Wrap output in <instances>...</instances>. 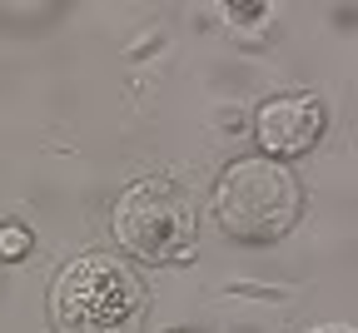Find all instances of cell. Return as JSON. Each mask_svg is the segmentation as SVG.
I'll return each instance as SVG.
<instances>
[{
  "label": "cell",
  "instance_id": "1",
  "mask_svg": "<svg viewBox=\"0 0 358 333\" xmlns=\"http://www.w3.org/2000/svg\"><path fill=\"white\" fill-rule=\"evenodd\" d=\"M145 283L129 264L85 254L60 269L50 289V318L60 333H134L145 323Z\"/></svg>",
  "mask_w": 358,
  "mask_h": 333
},
{
  "label": "cell",
  "instance_id": "4",
  "mask_svg": "<svg viewBox=\"0 0 358 333\" xmlns=\"http://www.w3.org/2000/svg\"><path fill=\"white\" fill-rule=\"evenodd\" d=\"M254 134H259V150L268 155H303L324 134V105L313 94H279L259 110Z\"/></svg>",
  "mask_w": 358,
  "mask_h": 333
},
{
  "label": "cell",
  "instance_id": "3",
  "mask_svg": "<svg viewBox=\"0 0 358 333\" xmlns=\"http://www.w3.org/2000/svg\"><path fill=\"white\" fill-rule=\"evenodd\" d=\"M115 234L129 254H140L150 264L185 259L194 249V204L169 179H140L124 189V199L115 209Z\"/></svg>",
  "mask_w": 358,
  "mask_h": 333
},
{
  "label": "cell",
  "instance_id": "2",
  "mask_svg": "<svg viewBox=\"0 0 358 333\" xmlns=\"http://www.w3.org/2000/svg\"><path fill=\"white\" fill-rule=\"evenodd\" d=\"M214 219L249 244L284 239L299 219V184L274 160H239L214 189Z\"/></svg>",
  "mask_w": 358,
  "mask_h": 333
},
{
  "label": "cell",
  "instance_id": "5",
  "mask_svg": "<svg viewBox=\"0 0 358 333\" xmlns=\"http://www.w3.org/2000/svg\"><path fill=\"white\" fill-rule=\"evenodd\" d=\"M25 249H30V229H20V224L0 229V254H6V259H20Z\"/></svg>",
  "mask_w": 358,
  "mask_h": 333
}]
</instances>
